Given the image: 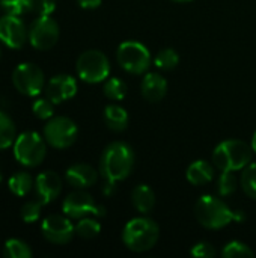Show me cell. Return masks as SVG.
I'll use <instances>...</instances> for the list:
<instances>
[{"instance_id":"cell-29","label":"cell","mask_w":256,"mask_h":258,"mask_svg":"<svg viewBox=\"0 0 256 258\" xmlns=\"http://www.w3.org/2000/svg\"><path fill=\"white\" fill-rule=\"evenodd\" d=\"M241 187L244 194L256 200V163H249L241 174Z\"/></svg>"},{"instance_id":"cell-32","label":"cell","mask_w":256,"mask_h":258,"mask_svg":"<svg viewBox=\"0 0 256 258\" xmlns=\"http://www.w3.org/2000/svg\"><path fill=\"white\" fill-rule=\"evenodd\" d=\"M32 110L36 118L39 119H50L54 116V103L45 98H38L32 104Z\"/></svg>"},{"instance_id":"cell-33","label":"cell","mask_w":256,"mask_h":258,"mask_svg":"<svg viewBox=\"0 0 256 258\" xmlns=\"http://www.w3.org/2000/svg\"><path fill=\"white\" fill-rule=\"evenodd\" d=\"M190 254H192L193 257L211 258V257H216L217 251L214 249V246H213L211 243H207V242H199V243H196V245L192 248Z\"/></svg>"},{"instance_id":"cell-24","label":"cell","mask_w":256,"mask_h":258,"mask_svg":"<svg viewBox=\"0 0 256 258\" xmlns=\"http://www.w3.org/2000/svg\"><path fill=\"white\" fill-rule=\"evenodd\" d=\"M101 233V225L98 221L86 216L78 219V222L75 224V234L81 239H94Z\"/></svg>"},{"instance_id":"cell-31","label":"cell","mask_w":256,"mask_h":258,"mask_svg":"<svg viewBox=\"0 0 256 258\" xmlns=\"http://www.w3.org/2000/svg\"><path fill=\"white\" fill-rule=\"evenodd\" d=\"M42 203L39 200H32L23 204L21 207V219L26 224H33L39 219L41 216V209H42Z\"/></svg>"},{"instance_id":"cell-7","label":"cell","mask_w":256,"mask_h":258,"mask_svg":"<svg viewBox=\"0 0 256 258\" xmlns=\"http://www.w3.org/2000/svg\"><path fill=\"white\" fill-rule=\"evenodd\" d=\"M78 77L86 83H100L104 82L110 74V62L107 56L100 50H86L83 51L75 63Z\"/></svg>"},{"instance_id":"cell-22","label":"cell","mask_w":256,"mask_h":258,"mask_svg":"<svg viewBox=\"0 0 256 258\" xmlns=\"http://www.w3.org/2000/svg\"><path fill=\"white\" fill-rule=\"evenodd\" d=\"M17 139V127L11 116L0 112V150H6L14 145Z\"/></svg>"},{"instance_id":"cell-28","label":"cell","mask_w":256,"mask_h":258,"mask_svg":"<svg viewBox=\"0 0 256 258\" xmlns=\"http://www.w3.org/2000/svg\"><path fill=\"white\" fill-rule=\"evenodd\" d=\"M222 257L225 258H249L255 257V252L250 249V246H247L243 242L234 240L229 242L223 249H222Z\"/></svg>"},{"instance_id":"cell-2","label":"cell","mask_w":256,"mask_h":258,"mask_svg":"<svg viewBox=\"0 0 256 258\" xmlns=\"http://www.w3.org/2000/svg\"><path fill=\"white\" fill-rule=\"evenodd\" d=\"M160 239V228L157 222L146 216L128 221L122 230V242L133 252H146L152 249Z\"/></svg>"},{"instance_id":"cell-30","label":"cell","mask_w":256,"mask_h":258,"mask_svg":"<svg viewBox=\"0 0 256 258\" xmlns=\"http://www.w3.org/2000/svg\"><path fill=\"white\" fill-rule=\"evenodd\" d=\"M238 187V181L237 177L232 171H223L219 177L217 181V190L222 197H228L231 194H234Z\"/></svg>"},{"instance_id":"cell-10","label":"cell","mask_w":256,"mask_h":258,"mask_svg":"<svg viewBox=\"0 0 256 258\" xmlns=\"http://www.w3.org/2000/svg\"><path fill=\"white\" fill-rule=\"evenodd\" d=\"M62 212L71 219H81L86 216H104L106 209L95 203L91 194L84 192V189H77L69 194L62 204Z\"/></svg>"},{"instance_id":"cell-34","label":"cell","mask_w":256,"mask_h":258,"mask_svg":"<svg viewBox=\"0 0 256 258\" xmlns=\"http://www.w3.org/2000/svg\"><path fill=\"white\" fill-rule=\"evenodd\" d=\"M56 9V0H33V11L38 15H51Z\"/></svg>"},{"instance_id":"cell-1","label":"cell","mask_w":256,"mask_h":258,"mask_svg":"<svg viewBox=\"0 0 256 258\" xmlns=\"http://www.w3.org/2000/svg\"><path fill=\"white\" fill-rule=\"evenodd\" d=\"M134 166V151L133 148L121 141L112 142L106 147L101 154L100 172L104 178L103 190L106 195H112L115 184L125 180Z\"/></svg>"},{"instance_id":"cell-38","label":"cell","mask_w":256,"mask_h":258,"mask_svg":"<svg viewBox=\"0 0 256 258\" xmlns=\"http://www.w3.org/2000/svg\"><path fill=\"white\" fill-rule=\"evenodd\" d=\"M174 2H190V0H174Z\"/></svg>"},{"instance_id":"cell-3","label":"cell","mask_w":256,"mask_h":258,"mask_svg":"<svg viewBox=\"0 0 256 258\" xmlns=\"http://www.w3.org/2000/svg\"><path fill=\"white\" fill-rule=\"evenodd\" d=\"M252 145L238 141V139H228L220 142L213 151V163L214 166L223 171H243L249 163H252L253 157Z\"/></svg>"},{"instance_id":"cell-21","label":"cell","mask_w":256,"mask_h":258,"mask_svg":"<svg viewBox=\"0 0 256 258\" xmlns=\"http://www.w3.org/2000/svg\"><path fill=\"white\" fill-rule=\"evenodd\" d=\"M9 190L15 195V197H26L29 195V192L32 190V187L35 186V180L32 178V175L26 171L17 172L14 174L9 181H8Z\"/></svg>"},{"instance_id":"cell-5","label":"cell","mask_w":256,"mask_h":258,"mask_svg":"<svg viewBox=\"0 0 256 258\" xmlns=\"http://www.w3.org/2000/svg\"><path fill=\"white\" fill-rule=\"evenodd\" d=\"M45 139L36 132H24L14 142V157L26 168L39 166L47 156Z\"/></svg>"},{"instance_id":"cell-8","label":"cell","mask_w":256,"mask_h":258,"mask_svg":"<svg viewBox=\"0 0 256 258\" xmlns=\"http://www.w3.org/2000/svg\"><path fill=\"white\" fill-rule=\"evenodd\" d=\"M78 136L75 122L66 116H53L44 127V139L48 145L57 150L69 148Z\"/></svg>"},{"instance_id":"cell-6","label":"cell","mask_w":256,"mask_h":258,"mask_svg":"<svg viewBox=\"0 0 256 258\" xmlns=\"http://www.w3.org/2000/svg\"><path fill=\"white\" fill-rule=\"evenodd\" d=\"M116 60L130 74H146L151 67V53L139 41H125L116 50Z\"/></svg>"},{"instance_id":"cell-9","label":"cell","mask_w":256,"mask_h":258,"mask_svg":"<svg viewBox=\"0 0 256 258\" xmlns=\"http://www.w3.org/2000/svg\"><path fill=\"white\" fill-rule=\"evenodd\" d=\"M12 83L20 94L36 97L44 89V71L30 62L20 63L12 71Z\"/></svg>"},{"instance_id":"cell-19","label":"cell","mask_w":256,"mask_h":258,"mask_svg":"<svg viewBox=\"0 0 256 258\" xmlns=\"http://www.w3.org/2000/svg\"><path fill=\"white\" fill-rule=\"evenodd\" d=\"M131 201L139 213L148 215L155 207V194L148 184H139L131 194Z\"/></svg>"},{"instance_id":"cell-37","label":"cell","mask_w":256,"mask_h":258,"mask_svg":"<svg viewBox=\"0 0 256 258\" xmlns=\"http://www.w3.org/2000/svg\"><path fill=\"white\" fill-rule=\"evenodd\" d=\"M2 181H3V175H2V172H0V184H2Z\"/></svg>"},{"instance_id":"cell-39","label":"cell","mask_w":256,"mask_h":258,"mask_svg":"<svg viewBox=\"0 0 256 258\" xmlns=\"http://www.w3.org/2000/svg\"><path fill=\"white\" fill-rule=\"evenodd\" d=\"M0 56H2V51H0Z\"/></svg>"},{"instance_id":"cell-25","label":"cell","mask_w":256,"mask_h":258,"mask_svg":"<svg viewBox=\"0 0 256 258\" xmlns=\"http://www.w3.org/2000/svg\"><path fill=\"white\" fill-rule=\"evenodd\" d=\"M127 83L118 77H112L106 82L104 85V95L109 98V100H113V101H121L125 98L127 95Z\"/></svg>"},{"instance_id":"cell-11","label":"cell","mask_w":256,"mask_h":258,"mask_svg":"<svg viewBox=\"0 0 256 258\" xmlns=\"http://www.w3.org/2000/svg\"><path fill=\"white\" fill-rule=\"evenodd\" d=\"M59 39V24L50 15H39L29 27V42L36 50H50Z\"/></svg>"},{"instance_id":"cell-36","label":"cell","mask_w":256,"mask_h":258,"mask_svg":"<svg viewBox=\"0 0 256 258\" xmlns=\"http://www.w3.org/2000/svg\"><path fill=\"white\" fill-rule=\"evenodd\" d=\"M250 145H252L253 151H255V153H256V132H255V133H253V138H252V144H250Z\"/></svg>"},{"instance_id":"cell-14","label":"cell","mask_w":256,"mask_h":258,"mask_svg":"<svg viewBox=\"0 0 256 258\" xmlns=\"http://www.w3.org/2000/svg\"><path fill=\"white\" fill-rule=\"evenodd\" d=\"M45 97L54 104L71 100L77 94V82L69 74H59L45 85Z\"/></svg>"},{"instance_id":"cell-16","label":"cell","mask_w":256,"mask_h":258,"mask_svg":"<svg viewBox=\"0 0 256 258\" xmlns=\"http://www.w3.org/2000/svg\"><path fill=\"white\" fill-rule=\"evenodd\" d=\"M65 178L69 186L74 189H88L92 187L98 180V172L86 163H75L66 169Z\"/></svg>"},{"instance_id":"cell-17","label":"cell","mask_w":256,"mask_h":258,"mask_svg":"<svg viewBox=\"0 0 256 258\" xmlns=\"http://www.w3.org/2000/svg\"><path fill=\"white\" fill-rule=\"evenodd\" d=\"M142 95L149 103H158L166 97L167 92V82L158 73H148L142 79L140 85Z\"/></svg>"},{"instance_id":"cell-27","label":"cell","mask_w":256,"mask_h":258,"mask_svg":"<svg viewBox=\"0 0 256 258\" xmlns=\"http://www.w3.org/2000/svg\"><path fill=\"white\" fill-rule=\"evenodd\" d=\"M0 8L11 15H24L33 9V0H0Z\"/></svg>"},{"instance_id":"cell-23","label":"cell","mask_w":256,"mask_h":258,"mask_svg":"<svg viewBox=\"0 0 256 258\" xmlns=\"http://www.w3.org/2000/svg\"><path fill=\"white\" fill-rule=\"evenodd\" d=\"M32 254L29 245L20 239H9L3 246V257L6 258H30Z\"/></svg>"},{"instance_id":"cell-18","label":"cell","mask_w":256,"mask_h":258,"mask_svg":"<svg viewBox=\"0 0 256 258\" xmlns=\"http://www.w3.org/2000/svg\"><path fill=\"white\" fill-rule=\"evenodd\" d=\"M186 177L193 186H204L214 178V168L207 160H195L186 172Z\"/></svg>"},{"instance_id":"cell-13","label":"cell","mask_w":256,"mask_h":258,"mask_svg":"<svg viewBox=\"0 0 256 258\" xmlns=\"http://www.w3.org/2000/svg\"><path fill=\"white\" fill-rule=\"evenodd\" d=\"M0 41L6 47L18 50L29 41V29L20 17L6 14L0 17Z\"/></svg>"},{"instance_id":"cell-26","label":"cell","mask_w":256,"mask_h":258,"mask_svg":"<svg viewBox=\"0 0 256 258\" xmlns=\"http://www.w3.org/2000/svg\"><path fill=\"white\" fill-rule=\"evenodd\" d=\"M178 63H180V56H178L177 50H174V48H163V50H160L158 54L154 59V65L158 70H164V71L174 70Z\"/></svg>"},{"instance_id":"cell-35","label":"cell","mask_w":256,"mask_h":258,"mask_svg":"<svg viewBox=\"0 0 256 258\" xmlns=\"http://www.w3.org/2000/svg\"><path fill=\"white\" fill-rule=\"evenodd\" d=\"M101 2L103 0H77L80 8L83 9H97L101 5Z\"/></svg>"},{"instance_id":"cell-12","label":"cell","mask_w":256,"mask_h":258,"mask_svg":"<svg viewBox=\"0 0 256 258\" xmlns=\"http://www.w3.org/2000/svg\"><path fill=\"white\" fill-rule=\"evenodd\" d=\"M41 231L47 242L54 245H65L74 237L75 227L72 225L71 218L66 215H50L42 221Z\"/></svg>"},{"instance_id":"cell-15","label":"cell","mask_w":256,"mask_h":258,"mask_svg":"<svg viewBox=\"0 0 256 258\" xmlns=\"http://www.w3.org/2000/svg\"><path fill=\"white\" fill-rule=\"evenodd\" d=\"M35 192L36 198L47 206L60 195L62 178L53 171H44L35 178Z\"/></svg>"},{"instance_id":"cell-20","label":"cell","mask_w":256,"mask_h":258,"mask_svg":"<svg viewBox=\"0 0 256 258\" xmlns=\"http://www.w3.org/2000/svg\"><path fill=\"white\" fill-rule=\"evenodd\" d=\"M128 113L124 107L118 104H109L104 109V124L112 132H124L128 127Z\"/></svg>"},{"instance_id":"cell-4","label":"cell","mask_w":256,"mask_h":258,"mask_svg":"<svg viewBox=\"0 0 256 258\" xmlns=\"http://www.w3.org/2000/svg\"><path fill=\"white\" fill-rule=\"evenodd\" d=\"M235 216L226 203L211 195L201 197L195 204V218L207 230H222L234 222Z\"/></svg>"}]
</instances>
